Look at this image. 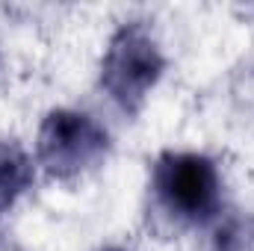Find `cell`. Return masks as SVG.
Returning <instances> with one entry per match:
<instances>
[{
    "mask_svg": "<svg viewBox=\"0 0 254 251\" xmlns=\"http://www.w3.org/2000/svg\"><path fill=\"white\" fill-rule=\"evenodd\" d=\"M148 189L154 210L178 228H204L222 216V175L207 154L163 151Z\"/></svg>",
    "mask_w": 254,
    "mask_h": 251,
    "instance_id": "obj_1",
    "label": "cell"
},
{
    "mask_svg": "<svg viewBox=\"0 0 254 251\" xmlns=\"http://www.w3.org/2000/svg\"><path fill=\"white\" fill-rule=\"evenodd\" d=\"M163 71H166V54L154 30L145 21H127L107 42L98 83L122 113L136 116L145 107L154 86L160 83Z\"/></svg>",
    "mask_w": 254,
    "mask_h": 251,
    "instance_id": "obj_2",
    "label": "cell"
},
{
    "mask_svg": "<svg viewBox=\"0 0 254 251\" xmlns=\"http://www.w3.org/2000/svg\"><path fill=\"white\" fill-rule=\"evenodd\" d=\"M110 154V133L95 116L71 107L51 110L36 136V166L54 181H77Z\"/></svg>",
    "mask_w": 254,
    "mask_h": 251,
    "instance_id": "obj_3",
    "label": "cell"
},
{
    "mask_svg": "<svg viewBox=\"0 0 254 251\" xmlns=\"http://www.w3.org/2000/svg\"><path fill=\"white\" fill-rule=\"evenodd\" d=\"M36 160L18 139H0V213L15 207L36 184Z\"/></svg>",
    "mask_w": 254,
    "mask_h": 251,
    "instance_id": "obj_4",
    "label": "cell"
},
{
    "mask_svg": "<svg viewBox=\"0 0 254 251\" xmlns=\"http://www.w3.org/2000/svg\"><path fill=\"white\" fill-rule=\"evenodd\" d=\"M213 251H254V216H219L213 222Z\"/></svg>",
    "mask_w": 254,
    "mask_h": 251,
    "instance_id": "obj_5",
    "label": "cell"
},
{
    "mask_svg": "<svg viewBox=\"0 0 254 251\" xmlns=\"http://www.w3.org/2000/svg\"><path fill=\"white\" fill-rule=\"evenodd\" d=\"M101 251H127V249H116V246H110V249H101Z\"/></svg>",
    "mask_w": 254,
    "mask_h": 251,
    "instance_id": "obj_6",
    "label": "cell"
}]
</instances>
